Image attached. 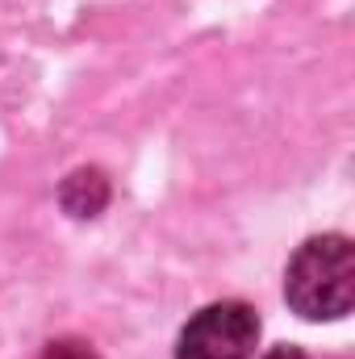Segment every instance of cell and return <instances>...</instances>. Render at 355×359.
<instances>
[{
  "mask_svg": "<svg viewBox=\"0 0 355 359\" xmlns=\"http://www.w3.org/2000/svg\"><path fill=\"white\" fill-rule=\"evenodd\" d=\"M284 305L301 322H343L355 309V243L343 230L309 234L284 264Z\"/></svg>",
  "mask_w": 355,
  "mask_h": 359,
  "instance_id": "obj_1",
  "label": "cell"
},
{
  "mask_svg": "<svg viewBox=\"0 0 355 359\" xmlns=\"http://www.w3.org/2000/svg\"><path fill=\"white\" fill-rule=\"evenodd\" d=\"M264 318L243 297H222L188 313L180 326L172 359H255Z\"/></svg>",
  "mask_w": 355,
  "mask_h": 359,
  "instance_id": "obj_2",
  "label": "cell"
},
{
  "mask_svg": "<svg viewBox=\"0 0 355 359\" xmlns=\"http://www.w3.org/2000/svg\"><path fill=\"white\" fill-rule=\"evenodd\" d=\"M55 201L72 222H96L113 205V176L100 163H80L59 180Z\"/></svg>",
  "mask_w": 355,
  "mask_h": 359,
  "instance_id": "obj_3",
  "label": "cell"
},
{
  "mask_svg": "<svg viewBox=\"0 0 355 359\" xmlns=\"http://www.w3.org/2000/svg\"><path fill=\"white\" fill-rule=\"evenodd\" d=\"M34 359H100V351L92 347L84 334H55L38 347Z\"/></svg>",
  "mask_w": 355,
  "mask_h": 359,
  "instance_id": "obj_4",
  "label": "cell"
},
{
  "mask_svg": "<svg viewBox=\"0 0 355 359\" xmlns=\"http://www.w3.org/2000/svg\"><path fill=\"white\" fill-rule=\"evenodd\" d=\"M260 359H309V351L297 347V343H276V347H267Z\"/></svg>",
  "mask_w": 355,
  "mask_h": 359,
  "instance_id": "obj_5",
  "label": "cell"
}]
</instances>
